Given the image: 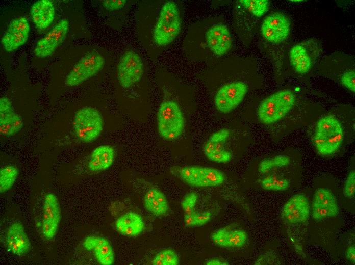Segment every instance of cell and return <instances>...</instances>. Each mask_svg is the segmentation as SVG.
I'll return each instance as SVG.
<instances>
[{
	"label": "cell",
	"instance_id": "obj_1",
	"mask_svg": "<svg viewBox=\"0 0 355 265\" xmlns=\"http://www.w3.org/2000/svg\"><path fill=\"white\" fill-rule=\"evenodd\" d=\"M324 111L323 107L309 98L305 91L287 85L260 100L255 115L258 121L269 128L279 141L313 124Z\"/></svg>",
	"mask_w": 355,
	"mask_h": 265
},
{
	"label": "cell",
	"instance_id": "obj_2",
	"mask_svg": "<svg viewBox=\"0 0 355 265\" xmlns=\"http://www.w3.org/2000/svg\"><path fill=\"white\" fill-rule=\"evenodd\" d=\"M135 18L138 40L152 61L175 41L182 28L181 9L173 0L140 1Z\"/></svg>",
	"mask_w": 355,
	"mask_h": 265
},
{
	"label": "cell",
	"instance_id": "obj_3",
	"mask_svg": "<svg viewBox=\"0 0 355 265\" xmlns=\"http://www.w3.org/2000/svg\"><path fill=\"white\" fill-rule=\"evenodd\" d=\"M313 124L311 141L316 151L323 156H332L354 140V107L334 106L324 110Z\"/></svg>",
	"mask_w": 355,
	"mask_h": 265
},
{
	"label": "cell",
	"instance_id": "obj_4",
	"mask_svg": "<svg viewBox=\"0 0 355 265\" xmlns=\"http://www.w3.org/2000/svg\"><path fill=\"white\" fill-rule=\"evenodd\" d=\"M233 45V37L225 22L221 18H209L188 28L183 49L192 61L209 62L227 55Z\"/></svg>",
	"mask_w": 355,
	"mask_h": 265
},
{
	"label": "cell",
	"instance_id": "obj_5",
	"mask_svg": "<svg viewBox=\"0 0 355 265\" xmlns=\"http://www.w3.org/2000/svg\"><path fill=\"white\" fill-rule=\"evenodd\" d=\"M291 20L282 11L270 12L261 21L259 44L273 65L277 83L287 77V55L291 47Z\"/></svg>",
	"mask_w": 355,
	"mask_h": 265
},
{
	"label": "cell",
	"instance_id": "obj_6",
	"mask_svg": "<svg viewBox=\"0 0 355 265\" xmlns=\"http://www.w3.org/2000/svg\"><path fill=\"white\" fill-rule=\"evenodd\" d=\"M321 41L311 38L291 46L287 55V77L308 84L322 53Z\"/></svg>",
	"mask_w": 355,
	"mask_h": 265
},
{
	"label": "cell",
	"instance_id": "obj_7",
	"mask_svg": "<svg viewBox=\"0 0 355 265\" xmlns=\"http://www.w3.org/2000/svg\"><path fill=\"white\" fill-rule=\"evenodd\" d=\"M270 5L268 0H238L234 3L233 23L245 45L251 44L259 22L269 10Z\"/></svg>",
	"mask_w": 355,
	"mask_h": 265
},
{
	"label": "cell",
	"instance_id": "obj_8",
	"mask_svg": "<svg viewBox=\"0 0 355 265\" xmlns=\"http://www.w3.org/2000/svg\"><path fill=\"white\" fill-rule=\"evenodd\" d=\"M258 65L255 62L239 77L222 85L216 92L214 104L221 114H228L238 108L245 99L258 77Z\"/></svg>",
	"mask_w": 355,
	"mask_h": 265
},
{
	"label": "cell",
	"instance_id": "obj_9",
	"mask_svg": "<svg viewBox=\"0 0 355 265\" xmlns=\"http://www.w3.org/2000/svg\"><path fill=\"white\" fill-rule=\"evenodd\" d=\"M314 72L354 93L355 60L352 55L338 51L327 55L318 61Z\"/></svg>",
	"mask_w": 355,
	"mask_h": 265
},
{
	"label": "cell",
	"instance_id": "obj_10",
	"mask_svg": "<svg viewBox=\"0 0 355 265\" xmlns=\"http://www.w3.org/2000/svg\"><path fill=\"white\" fill-rule=\"evenodd\" d=\"M185 120L182 108L174 99L165 97L157 112V126L159 135L167 141L180 138L185 129Z\"/></svg>",
	"mask_w": 355,
	"mask_h": 265
},
{
	"label": "cell",
	"instance_id": "obj_11",
	"mask_svg": "<svg viewBox=\"0 0 355 265\" xmlns=\"http://www.w3.org/2000/svg\"><path fill=\"white\" fill-rule=\"evenodd\" d=\"M146 71L144 60L141 54L134 48L125 47L116 66L118 84L124 90L131 89L142 80Z\"/></svg>",
	"mask_w": 355,
	"mask_h": 265
},
{
	"label": "cell",
	"instance_id": "obj_12",
	"mask_svg": "<svg viewBox=\"0 0 355 265\" xmlns=\"http://www.w3.org/2000/svg\"><path fill=\"white\" fill-rule=\"evenodd\" d=\"M171 173L184 183L195 187H209L222 184L224 174L218 169L201 166H174Z\"/></svg>",
	"mask_w": 355,
	"mask_h": 265
},
{
	"label": "cell",
	"instance_id": "obj_13",
	"mask_svg": "<svg viewBox=\"0 0 355 265\" xmlns=\"http://www.w3.org/2000/svg\"><path fill=\"white\" fill-rule=\"evenodd\" d=\"M73 128L77 138L83 143L95 140L104 128V120L100 111L95 107L85 106L75 113Z\"/></svg>",
	"mask_w": 355,
	"mask_h": 265
},
{
	"label": "cell",
	"instance_id": "obj_14",
	"mask_svg": "<svg viewBox=\"0 0 355 265\" xmlns=\"http://www.w3.org/2000/svg\"><path fill=\"white\" fill-rule=\"evenodd\" d=\"M104 55L96 49L85 52L76 62L65 79L69 87L79 86L99 73L106 64Z\"/></svg>",
	"mask_w": 355,
	"mask_h": 265
},
{
	"label": "cell",
	"instance_id": "obj_15",
	"mask_svg": "<svg viewBox=\"0 0 355 265\" xmlns=\"http://www.w3.org/2000/svg\"><path fill=\"white\" fill-rule=\"evenodd\" d=\"M61 213L59 201L56 195L48 193L44 197L41 220V231L47 240L56 235L61 221Z\"/></svg>",
	"mask_w": 355,
	"mask_h": 265
},
{
	"label": "cell",
	"instance_id": "obj_16",
	"mask_svg": "<svg viewBox=\"0 0 355 265\" xmlns=\"http://www.w3.org/2000/svg\"><path fill=\"white\" fill-rule=\"evenodd\" d=\"M69 28L68 20L65 18L61 20L37 41L34 50L35 55L39 58L50 56L64 40Z\"/></svg>",
	"mask_w": 355,
	"mask_h": 265
},
{
	"label": "cell",
	"instance_id": "obj_17",
	"mask_svg": "<svg viewBox=\"0 0 355 265\" xmlns=\"http://www.w3.org/2000/svg\"><path fill=\"white\" fill-rule=\"evenodd\" d=\"M30 30L29 23L24 17L11 21L1 39L5 50L11 52L23 45L28 39Z\"/></svg>",
	"mask_w": 355,
	"mask_h": 265
},
{
	"label": "cell",
	"instance_id": "obj_18",
	"mask_svg": "<svg viewBox=\"0 0 355 265\" xmlns=\"http://www.w3.org/2000/svg\"><path fill=\"white\" fill-rule=\"evenodd\" d=\"M339 208L336 196L328 188L320 187L314 193L312 203V216L316 221L334 217Z\"/></svg>",
	"mask_w": 355,
	"mask_h": 265
},
{
	"label": "cell",
	"instance_id": "obj_19",
	"mask_svg": "<svg viewBox=\"0 0 355 265\" xmlns=\"http://www.w3.org/2000/svg\"><path fill=\"white\" fill-rule=\"evenodd\" d=\"M230 134L229 129L223 128L209 136L203 146L204 153L209 160L218 163H226L231 160L232 153L224 148Z\"/></svg>",
	"mask_w": 355,
	"mask_h": 265
},
{
	"label": "cell",
	"instance_id": "obj_20",
	"mask_svg": "<svg viewBox=\"0 0 355 265\" xmlns=\"http://www.w3.org/2000/svg\"><path fill=\"white\" fill-rule=\"evenodd\" d=\"M310 207L307 197L302 194L292 196L284 205L282 218L290 224L306 222L310 215Z\"/></svg>",
	"mask_w": 355,
	"mask_h": 265
},
{
	"label": "cell",
	"instance_id": "obj_21",
	"mask_svg": "<svg viewBox=\"0 0 355 265\" xmlns=\"http://www.w3.org/2000/svg\"><path fill=\"white\" fill-rule=\"evenodd\" d=\"M6 244L10 252L17 256H22L30 251L31 242L22 223L15 222L8 228Z\"/></svg>",
	"mask_w": 355,
	"mask_h": 265
},
{
	"label": "cell",
	"instance_id": "obj_22",
	"mask_svg": "<svg viewBox=\"0 0 355 265\" xmlns=\"http://www.w3.org/2000/svg\"><path fill=\"white\" fill-rule=\"evenodd\" d=\"M84 249L92 251L98 261L102 265L113 264L115 260V253L110 242L105 237L89 235L83 242Z\"/></svg>",
	"mask_w": 355,
	"mask_h": 265
},
{
	"label": "cell",
	"instance_id": "obj_23",
	"mask_svg": "<svg viewBox=\"0 0 355 265\" xmlns=\"http://www.w3.org/2000/svg\"><path fill=\"white\" fill-rule=\"evenodd\" d=\"M115 157L116 151L113 146L99 145L91 152L88 162V168L94 173L105 171L112 165Z\"/></svg>",
	"mask_w": 355,
	"mask_h": 265
},
{
	"label": "cell",
	"instance_id": "obj_24",
	"mask_svg": "<svg viewBox=\"0 0 355 265\" xmlns=\"http://www.w3.org/2000/svg\"><path fill=\"white\" fill-rule=\"evenodd\" d=\"M55 8L53 1L39 0L34 3L30 8V16L37 28L43 30L53 22Z\"/></svg>",
	"mask_w": 355,
	"mask_h": 265
},
{
	"label": "cell",
	"instance_id": "obj_25",
	"mask_svg": "<svg viewBox=\"0 0 355 265\" xmlns=\"http://www.w3.org/2000/svg\"><path fill=\"white\" fill-rule=\"evenodd\" d=\"M115 227L120 234L134 237L142 232L144 228V223L139 214L134 211H128L116 219Z\"/></svg>",
	"mask_w": 355,
	"mask_h": 265
},
{
	"label": "cell",
	"instance_id": "obj_26",
	"mask_svg": "<svg viewBox=\"0 0 355 265\" xmlns=\"http://www.w3.org/2000/svg\"><path fill=\"white\" fill-rule=\"evenodd\" d=\"M145 209L155 216H162L168 210L169 205L164 194L157 188L150 186L143 198Z\"/></svg>",
	"mask_w": 355,
	"mask_h": 265
},
{
	"label": "cell",
	"instance_id": "obj_27",
	"mask_svg": "<svg viewBox=\"0 0 355 265\" xmlns=\"http://www.w3.org/2000/svg\"><path fill=\"white\" fill-rule=\"evenodd\" d=\"M287 153L288 152H283L262 160L258 165V172L265 175L274 169L286 167L295 164V160Z\"/></svg>",
	"mask_w": 355,
	"mask_h": 265
},
{
	"label": "cell",
	"instance_id": "obj_28",
	"mask_svg": "<svg viewBox=\"0 0 355 265\" xmlns=\"http://www.w3.org/2000/svg\"><path fill=\"white\" fill-rule=\"evenodd\" d=\"M259 183L264 190L275 192H283L288 190L292 184L290 176L268 174L259 180Z\"/></svg>",
	"mask_w": 355,
	"mask_h": 265
},
{
	"label": "cell",
	"instance_id": "obj_29",
	"mask_svg": "<svg viewBox=\"0 0 355 265\" xmlns=\"http://www.w3.org/2000/svg\"><path fill=\"white\" fill-rule=\"evenodd\" d=\"M23 126L22 118L14 111L0 117V132L3 136L11 137L15 135Z\"/></svg>",
	"mask_w": 355,
	"mask_h": 265
},
{
	"label": "cell",
	"instance_id": "obj_30",
	"mask_svg": "<svg viewBox=\"0 0 355 265\" xmlns=\"http://www.w3.org/2000/svg\"><path fill=\"white\" fill-rule=\"evenodd\" d=\"M135 2L133 0H104L100 1V4L104 10L118 14L126 21L128 14Z\"/></svg>",
	"mask_w": 355,
	"mask_h": 265
},
{
	"label": "cell",
	"instance_id": "obj_31",
	"mask_svg": "<svg viewBox=\"0 0 355 265\" xmlns=\"http://www.w3.org/2000/svg\"><path fill=\"white\" fill-rule=\"evenodd\" d=\"M19 175L18 168L13 165H9L0 170V192L5 193L14 186Z\"/></svg>",
	"mask_w": 355,
	"mask_h": 265
},
{
	"label": "cell",
	"instance_id": "obj_32",
	"mask_svg": "<svg viewBox=\"0 0 355 265\" xmlns=\"http://www.w3.org/2000/svg\"><path fill=\"white\" fill-rule=\"evenodd\" d=\"M153 265H178L179 258L176 253L171 249H165L158 252L151 261Z\"/></svg>",
	"mask_w": 355,
	"mask_h": 265
},
{
	"label": "cell",
	"instance_id": "obj_33",
	"mask_svg": "<svg viewBox=\"0 0 355 265\" xmlns=\"http://www.w3.org/2000/svg\"><path fill=\"white\" fill-rule=\"evenodd\" d=\"M247 240L246 233L241 230L230 231L227 237V247H239L243 246Z\"/></svg>",
	"mask_w": 355,
	"mask_h": 265
},
{
	"label": "cell",
	"instance_id": "obj_34",
	"mask_svg": "<svg viewBox=\"0 0 355 265\" xmlns=\"http://www.w3.org/2000/svg\"><path fill=\"white\" fill-rule=\"evenodd\" d=\"M198 195L195 192H190L186 194L181 201V206L184 214L193 213L195 206L198 200Z\"/></svg>",
	"mask_w": 355,
	"mask_h": 265
},
{
	"label": "cell",
	"instance_id": "obj_35",
	"mask_svg": "<svg viewBox=\"0 0 355 265\" xmlns=\"http://www.w3.org/2000/svg\"><path fill=\"white\" fill-rule=\"evenodd\" d=\"M343 192L344 196L347 198H353L355 194V171L351 170L345 179Z\"/></svg>",
	"mask_w": 355,
	"mask_h": 265
},
{
	"label": "cell",
	"instance_id": "obj_36",
	"mask_svg": "<svg viewBox=\"0 0 355 265\" xmlns=\"http://www.w3.org/2000/svg\"><path fill=\"white\" fill-rule=\"evenodd\" d=\"M229 226L222 228L215 231L212 235V240L215 244L220 247H227Z\"/></svg>",
	"mask_w": 355,
	"mask_h": 265
},
{
	"label": "cell",
	"instance_id": "obj_37",
	"mask_svg": "<svg viewBox=\"0 0 355 265\" xmlns=\"http://www.w3.org/2000/svg\"><path fill=\"white\" fill-rule=\"evenodd\" d=\"M14 111L11 100L3 96L0 99V117L7 115Z\"/></svg>",
	"mask_w": 355,
	"mask_h": 265
},
{
	"label": "cell",
	"instance_id": "obj_38",
	"mask_svg": "<svg viewBox=\"0 0 355 265\" xmlns=\"http://www.w3.org/2000/svg\"><path fill=\"white\" fill-rule=\"evenodd\" d=\"M194 216L196 226H201L210 221L211 213L209 211L203 212H194Z\"/></svg>",
	"mask_w": 355,
	"mask_h": 265
},
{
	"label": "cell",
	"instance_id": "obj_39",
	"mask_svg": "<svg viewBox=\"0 0 355 265\" xmlns=\"http://www.w3.org/2000/svg\"><path fill=\"white\" fill-rule=\"evenodd\" d=\"M345 256L346 259L352 264L355 262V247L354 245L350 246L346 250Z\"/></svg>",
	"mask_w": 355,
	"mask_h": 265
},
{
	"label": "cell",
	"instance_id": "obj_40",
	"mask_svg": "<svg viewBox=\"0 0 355 265\" xmlns=\"http://www.w3.org/2000/svg\"><path fill=\"white\" fill-rule=\"evenodd\" d=\"M194 212L190 214H184V220L185 225L188 227L196 226Z\"/></svg>",
	"mask_w": 355,
	"mask_h": 265
},
{
	"label": "cell",
	"instance_id": "obj_41",
	"mask_svg": "<svg viewBox=\"0 0 355 265\" xmlns=\"http://www.w3.org/2000/svg\"><path fill=\"white\" fill-rule=\"evenodd\" d=\"M205 264L207 265H227L229 263L223 259L216 258L208 260Z\"/></svg>",
	"mask_w": 355,
	"mask_h": 265
}]
</instances>
